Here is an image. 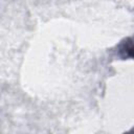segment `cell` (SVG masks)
Instances as JSON below:
<instances>
[{"mask_svg":"<svg viewBox=\"0 0 134 134\" xmlns=\"http://www.w3.org/2000/svg\"><path fill=\"white\" fill-rule=\"evenodd\" d=\"M121 51L127 55V57H131L134 58V40L127 42L124 47L121 48Z\"/></svg>","mask_w":134,"mask_h":134,"instance_id":"1","label":"cell"}]
</instances>
